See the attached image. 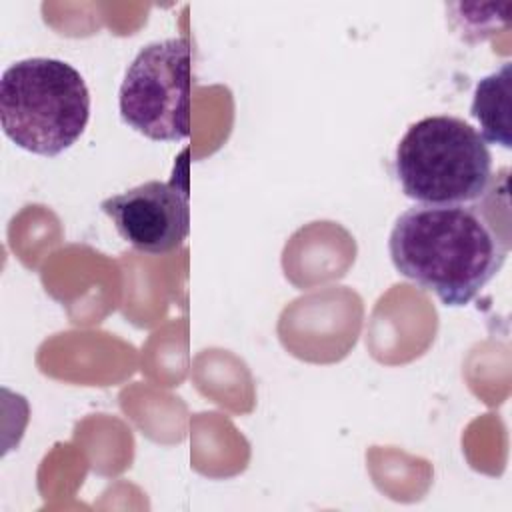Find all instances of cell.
<instances>
[{
  "label": "cell",
  "instance_id": "6da1fadb",
  "mask_svg": "<svg viewBox=\"0 0 512 512\" xmlns=\"http://www.w3.org/2000/svg\"><path fill=\"white\" fill-rule=\"evenodd\" d=\"M508 230L494 224L484 198L470 204H414L394 222L388 252L394 268L446 306H466L500 272Z\"/></svg>",
  "mask_w": 512,
  "mask_h": 512
},
{
  "label": "cell",
  "instance_id": "7a4b0ae2",
  "mask_svg": "<svg viewBox=\"0 0 512 512\" xmlns=\"http://www.w3.org/2000/svg\"><path fill=\"white\" fill-rule=\"evenodd\" d=\"M90 92L82 74L58 58H24L0 78V124L20 148L58 156L84 132Z\"/></svg>",
  "mask_w": 512,
  "mask_h": 512
},
{
  "label": "cell",
  "instance_id": "3957f363",
  "mask_svg": "<svg viewBox=\"0 0 512 512\" xmlns=\"http://www.w3.org/2000/svg\"><path fill=\"white\" fill-rule=\"evenodd\" d=\"M394 176L418 204H470L492 182L488 142L456 116H426L406 130L394 152Z\"/></svg>",
  "mask_w": 512,
  "mask_h": 512
},
{
  "label": "cell",
  "instance_id": "277c9868",
  "mask_svg": "<svg viewBox=\"0 0 512 512\" xmlns=\"http://www.w3.org/2000/svg\"><path fill=\"white\" fill-rule=\"evenodd\" d=\"M194 52L188 38H166L140 48L118 92L122 120L156 142L190 136Z\"/></svg>",
  "mask_w": 512,
  "mask_h": 512
},
{
  "label": "cell",
  "instance_id": "5b68a950",
  "mask_svg": "<svg viewBox=\"0 0 512 512\" xmlns=\"http://www.w3.org/2000/svg\"><path fill=\"white\" fill-rule=\"evenodd\" d=\"M116 232L132 248L162 256L176 250L190 232V192L186 170L170 180H148L100 202Z\"/></svg>",
  "mask_w": 512,
  "mask_h": 512
},
{
  "label": "cell",
  "instance_id": "8992f818",
  "mask_svg": "<svg viewBox=\"0 0 512 512\" xmlns=\"http://www.w3.org/2000/svg\"><path fill=\"white\" fill-rule=\"evenodd\" d=\"M512 64L504 62L496 72L478 80L470 114L478 120L482 138L502 148L512 146L510 136V84Z\"/></svg>",
  "mask_w": 512,
  "mask_h": 512
},
{
  "label": "cell",
  "instance_id": "52a82bcc",
  "mask_svg": "<svg viewBox=\"0 0 512 512\" xmlns=\"http://www.w3.org/2000/svg\"><path fill=\"white\" fill-rule=\"evenodd\" d=\"M448 10L454 12L450 20L462 40L482 42L508 26L512 4H448Z\"/></svg>",
  "mask_w": 512,
  "mask_h": 512
}]
</instances>
